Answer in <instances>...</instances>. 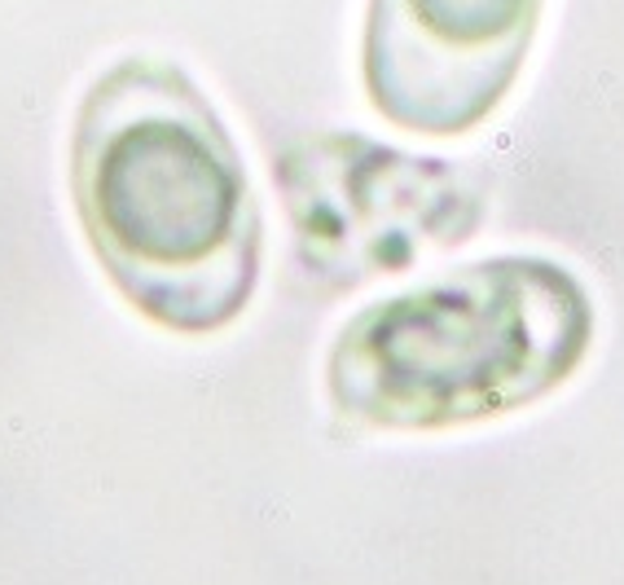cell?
<instances>
[{
	"mask_svg": "<svg viewBox=\"0 0 624 585\" xmlns=\"http://www.w3.org/2000/svg\"><path fill=\"white\" fill-rule=\"evenodd\" d=\"M71 190L93 255L159 326L207 335L260 277V207L207 93L168 58H119L75 115Z\"/></svg>",
	"mask_w": 624,
	"mask_h": 585,
	"instance_id": "1",
	"label": "cell"
},
{
	"mask_svg": "<svg viewBox=\"0 0 624 585\" xmlns=\"http://www.w3.org/2000/svg\"><path fill=\"white\" fill-rule=\"evenodd\" d=\"M593 313L550 260H484L352 318L331 353L339 409L379 427H448L559 387Z\"/></svg>",
	"mask_w": 624,
	"mask_h": 585,
	"instance_id": "2",
	"label": "cell"
},
{
	"mask_svg": "<svg viewBox=\"0 0 624 585\" xmlns=\"http://www.w3.org/2000/svg\"><path fill=\"white\" fill-rule=\"evenodd\" d=\"M545 0H370L361 75L374 110L422 136L480 128L515 88Z\"/></svg>",
	"mask_w": 624,
	"mask_h": 585,
	"instance_id": "3",
	"label": "cell"
}]
</instances>
